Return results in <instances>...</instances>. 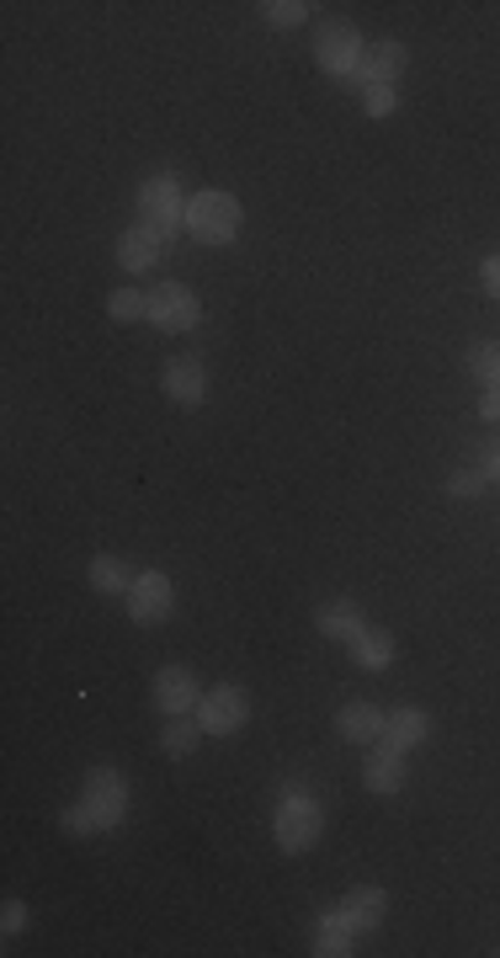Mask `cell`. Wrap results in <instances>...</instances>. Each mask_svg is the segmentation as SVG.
<instances>
[{"label": "cell", "mask_w": 500, "mask_h": 958, "mask_svg": "<svg viewBox=\"0 0 500 958\" xmlns=\"http://www.w3.org/2000/svg\"><path fill=\"white\" fill-rule=\"evenodd\" d=\"M325 831V809L315 805L309 788H283V805H277V847L283 852H309Z\"/></svg>", "instance_id": "cell-1"}, {"label": "cell", "mask_w": 500, "mask_h": 958, "mask_svg": "<svg viewBox=\"0 0 500 958\" xmlns=\"http://www.w3.org/2000/svg\"><path fill=\"white\" fill-rule=\"evenodd\" d=\"M187 230L203 245H230L240 235V198L230 192H203L187 203Z\"/></svg>", "instance_id": "cell-2"}, {"label": "cell", "mask_w": 500, "mask_h": 958, "mask_svg": "<svg viewBox=\"0 0 500 958\" xmlns=\"http://www.w3.org/2000/svg\"><path fill=\"white\" fill-rule=\"evenodd\" d=\"M362 54H368V43L357 38L352 22H330V28H320V38H315V60H320V70H330L336 81H352Z\"/></svg>", "instance_id": "cell-3"}, {"label": "cell", "mask_w": 500, "mask_h": 958, "mask_svg": "<svg viewBox=\"0 0 500 958\" xmlns=\"http://www.w3.org/2000/svg\"><path fill=\"white\" fill-rule=\"evenodd\" d=\"M81 809L91 815L96 831H113V826L123 820V809H128V783H123V773L96 767V773L86 778V799H81Z\"/></svg>", "instance_id": "cell-4"}, {"label": "cell", "mask_w": 500, "mask_h": 958, "mask_svg": "<svg viewBox=\"0 0 500 958\" xmlns=\"http://www.w3.org/2000/svg\"><path fill=\"white\" fill-rule=\"evenodd\" d=\"M149 320L160 330H171V336H181V330H198L203 304H198V294H192L187 283H160V288L149 294Z\"/></svg>", "instance_id": "cell-5"}, {"label": "cell", "mask_w": 500, "mask_h": 958, "mask_svg": "<svg viewBox=\"0 0 500 958\" xmlns=\"http://www.w3.org/2000/svg\"><path fill=\"white\" fill-rule=\"evenodd\" d=\"M139 219H145L149 230H160V235L171 240V230L177 224H187V203H181V187L171 177H149L145 187H139Z\"/></svg>", "instance_id": "cell-6"}, {"label": "cell", "mask_w": 500, "mask_h": 958, "mask_svg": "<svg viewBox=\"0 0 500 958\" xmlns=\"http://www.w3.org/2000/svg\"><path fill=\"white\" fill-rule=\"evenodd\" d=\"M171 613V581L160 575V570H145V575H134V586H128V618L134 624H160Z\"/></svg>", "instance_id": "cell-7"}, {"label": "cell", "mask_w": 500, "mask_h": 958, "mask_svg": "<svg viewBox=\"0 0 500 958\" xmlns=\"http://www.w3.org/2000/svg\"><path fill=\"white\" fill-rule=\"evenodd\" d=\"M166 245H171V240L160 235V230H149V224H134V230L118 240V262H123L128 272H149V267H160V262H166Z\"/></svg>", "instance_id": "cell-8"}, {"label": "cell", "mask_w": 500, "mask_h": 958, "mask_svg": "<svg viewBox=\"0 0 500 958\" xmlns=\"http://www.w3.org/2000/svg\"><path fill=\"white\" fill-rule=\"evenodd\" d=\"M155 703H160L166 714H187L192 703H203V688H198V677H192L187 666H166V671L155 677Z\"/></svg>", "instance_id": "cell-9"}, {"label": "cell", "mask_w": 500, "mask_h": 958, "mask_svg": "<svg viewBox=\"0 0 500 958\" xmlns=\"http://www.w3.org/2000/svg\"><path fill=\"white\" fill-rule=\"evenodd\" d=\"M245 724V692L240 688H213L203 692V730L208 735H230Z\"/></svg>", "instance_id": "cell-10"}, {"label": "cell", "mask_w": 500, "mask_h": 958, "mask_svg": "<svg viewBox=\"0 0 500 958\" xmlns=\"http://www.w3.org/2000/svg\"><path fill=\"white\" fill-rule=\"evenodd\" d=\"M166 394L177 405H203L208 400V373L198 358H171L166 362Z\"/></svg>", "instance_id": "cell-11"}, {"label": "cell", "mask_w": 500, "mask_h": 958, "mask_svg": "<svg viewBox=\"0 0 500 958\" xmlns=\"http://www.w3.org/2000/svg\"><path fill=\"white\" fill-rule=\"evenodd\" d=\"M400 70H405V49H400V43H373V49L362 54V64H357L352 81L362 91H368V86H389Z\"/></svg>", "instance_id": "cell-12"}, {"label": "cell", "mask_w": 500, "mask_h": 958, "mask_svg": "<svg viewBox=\"0 0 500 958\" xmlns=\"http://www.w3.org/2000/svg\"><path fill=\"white\" fill-rule=\"evenodd\" d=\"M362 778H368V788L373 794H394L400 783H405V751H394V746H383L368 756V767H362Z\"/></svg>", "instance_id": "cell-13"}, {"label": "cell", "mask_w": 500, "mask_h": 958, "mask_svg": "<svg viewBox=\"0 0 500 958\" xmlns=\"http://www.w3.org/2000/svg\"><path fill=\"white\" fill-rule=\"evenodd\" d=\"M379 741L383 746H394V751H415L421 741H426V714H421V709H394V714L383 718Z\"/></svg>", "instance_id": "cell-14"}, {"label": "cell", "mask_w": 500, "mask_h": 958, "mask_svg": "<svg viewBox=\"0 0 500 958\" xmlns=\"http://www.w3.org/2000/svg\"><path fill=\"white\" fill-rule=\"evenodd\" d=\"M336 916H341L352 932H373L383 922V890H352V895L341 900Z\"/></svg>", "instance_id": "cell-15"}, {"label": "cell", "mask_w": 500, "mask_h": 958, "mask_svg": "<svg viewBox=\"0 0 500 958\" xmlns=\"http://www.w3.org/2000/svg\"><path fill=\"white\" fill-rule=\"evenodd\" d=\"M341 735L357 741V746H373L383 735V714L373 703H347V709H341Z\"/></svg>", "instance_id": "cell-16"}, {"label": "cell", "mask_w": 500, "mask_h": 958, "mask_svg": "<svg viewBox=\"0 0 500 958\" xmlns=\"http://www.w3.org/2000/svg\"><path fill=\"white\" fill-rule=\"evenodd\" d=\"M315 624H320V634H330V639H347V645L368 629V624L357 618V607H347V602H325L320 613H315Z\"/></svg>", "instance_id": "cell-17"}, {"label": "cell", "mask_w": 500, "mask_h": 958, "mask_svg": "<svg viewBox=\"0 0 500 958\" xmlns=\"http://www.w3.org/2000/svg\"><path fill=\"white\" fill-rule=\"evenodd\" d=\"M352 656H357V666H368V671H383L389 660H394V639L383 629H362L352 639Z\"/></svg>", "instance_id": "cell-18"}, {"label": "cell", "mask_w": 500, "mask_h": 958, "mask_svg": "<svg viewBox=\"0 0 500 958\" xmlns=\"http://www.w3.org/2000/svg\"><path fill=\"white\" fill-rule=\"evenodd\" d=\"M91 586H96L102 597H118V592H128V586H134V575H128V565H123V560L102 554V560H91Z\"/></svg>", "instance_id": "cell-19"}, {"label": "cell", "mask_w": 500, "mask_h": 958, "mask_svg": "<svg viewBox=\"0 0 500 958\" xmlns=\"http://www.w3.org/2000/svg\"><path fill=\"white\" fill-rule=\"evenodd\" d=\"M352 937H357V932L347 927L341 916H325V922H320V937H315V954H320V958L352 954Z\"/></svg>", "instance_id": "cell-20"}, {"label": "cell", "mask_w": 500, "mask_h": 958, "mask_svg": "<svg viewBox=\"0 0 500 958\" xmlns=\"http://www.w3.org/2000/svg\"><path fill=\"white\" fill-rule=\"evenodd\" d=\"M469 368L485 390H500V341H479L469 352Z\"/></svg>", "instance_id": "cell-21"}, {"label": "cell", "mask_w": 500, "mask_h": 958, "mask_svg": "<svg viewBox=\"0 0 500 958\" xmlns=\"http://www.w3.org/2000/svg\"><path fill=\"white\" fill-rule=\"evenodd\" d=\"M198 741H203V724H187V718H177V724L160 735L166 756H192V751H198Z\"/></svg>", "instance_id": "cell-22"}, {"label": "cell", "mask_w": 500, "mask_h": 958, "mask_svg": "<svg viewBox=\"0 0 500 958\" xmlns=\"http://www.w3.org/2000/svg\"><path fill=\"white\" fill-rule=\"evenodd\" d=\"M262 17L272 22V28H298V22L309 17V6H304V0H266Z\"/></svg>", "instance_id": "cell-23"}, {"label": "cell", "mask_w": 500, "mask_h": 958, "mask_svg": "<svg viewBox=\"0 0 500 958\" xmlns=\"http://www.w3.org/2000/svg\"><path fill=\"white\" fill-rule=\"evenodd\" d=\"M107 315H113V320H139V315H149V294H134V288H118V294L107 299Z\"/></svg>", "instance_id": "cell-24"}, {"label": "cell", "mask_w": 500, "mask_h": 958, "mask_svg": "<svg viewBox=\"0 0 500 958\" xmlns=\"http://www.w3.org/2000/svg\"><path fill=\"white\" fill-rule=\"evenodd\" d=\"M362 107H368V118H389L394 113V86H368L362 91Z\"/></svg>", "instance_id": "cell-25"}, {"label": "cell", "mask_w": 500, "mask_h": 958, "mask_svg": "<svg viewBox=\"0 0 500 958\" xmlns=\"http://www.w3.org/2000/svg\"><path fill=\"white\" fill-rule=\"evenodd\" d=\"M64 831H70V837H91L96 826H91V815L81 805H70V809H64Z\"/></svg>", "instance_id": "cell-26"}, {"label": "cell", "mask_w": 500, "mask_h": 958, "mask_svg": "<svg viewBox=\"0 0 500 958\" xmlns=\"http://www.w3.org/2000/svg\"><path fill=\"white\" fill-rule=\"evenodd\" d=\"M447 490H453V496H479V490H485V469H479V475H453Z\"/></svg>", "instance_id": "cell-27"}, {"label": "cell", "mask_w": 500, "mask_h": 958, "mask_svg": "<svg viewBox=\"0 0 500 958\" xmlns=\"http://www.w3.org/2000/svg\"><path fill=\"white\" fill-rule=\"evenodd\" d=\"M0 927H6V937H17V932L28 927V905H17V900H11V905H6V916H0Z\"/></svg>", "instance_id": "cell-28"}, {"label": "cell", "mask_w": 500, "mask_h": 958, "mask_svg": "<svg viewBox=\"0 0 500 958\" xmlns=\"http://www.w3.org/2000/svg\"><path fill=\"white\" fill-rule=\"evenodd\" d=\"M485 294H490V299H500V256H490V262H485Z\"/></svg>", "instance_id": "cell-29"}, {"label": "cell", "mask_w": 500, "mask_h": 958, "mask_svg": "<svg viewBox=\"0 0 500 958\" xmlns=\"http://www.w3.org/2000/svg\"><path fill=\"white\" fill-rule=\"evenodd\" d=\"M479 416H485V421H500V390H485V400H479Z\"/></svg>", "instance_id": "cell-30"}, {"label": "cell", "mask_w": 500, "mask_h": 958, "mask_svg": "<svg viewBox=\"0 0 500 958\" xmlns=\"http://www.w3.org/2000/svg\"><path fill=\"white\" fill-rule=\"evenodd\" d=\"M485 479H500V443L485 453Z\"/></svg>", "instance_id": "cell-31"}]
</instances>
